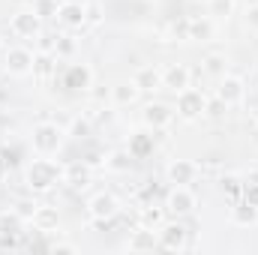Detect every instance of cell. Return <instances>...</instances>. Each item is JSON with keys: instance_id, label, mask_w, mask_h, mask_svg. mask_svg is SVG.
<instances>
[{"instance_id": "9c48e42d", "label": "cell", "mask_w": 258, "mask_h": 255, "mask_svg": "<svg viewBox=\"0 0 258 255\" xmlns=\"http://www.w3.org/2000/svg\"><path fill=\"white\" fill-rule=\"evenodd\" d=\"M60 84L66 90H87V87H93V72L84 63H69L60 75Z\"/></svg>"}, {"instance_id": "ac0fdd59", "label": "cell", "mask_w": 258, "mask_h": 255, "mask_svg": "<svg viewBox=\"0 0 258 255\" xmlns=\"http://www.w3.org/2000/svg\"><path fill=\"white\" fill-rule=\"evenodd\" d=\"M138 93H141V90H138V87H135V81L129 78V81H120V84H114V87H111V102L123 108V105H132V102L138 99Z\"/></svg>"}, {"instance_id": "83f0119b", "label": "cell", "mask_w": 258, "mask_h": 255, "mask_svg": "<svg viewBox=\"0 0 258 255\" xmlns=\"http://www.w3.org/2000/svg\"><path fill=\"white\" fill-rule=\"evenodd\" d=\"M72 51H75L72 36H57V42H54V54H57V57H69Z\"/></svg>"}, {"instance_id": "5bb4252c", "label": "cell", "mask_w": 258, "mask_h": 255, "mask_svg": "<svg viewBox=\"0 0 258 255\" xmlns=\"http://www.w3.org/2000/svg\"><path fill=\"white\" fill-rule=\"evenodd\" d=\"M132 81H135V87L141 93H153V90L162 87V69H156V66H138L135 75H132Z\"/></svg>"}, {"instance_id": "ba28073f", "label": "cell", "mask_w": 258, "mask_h": 255, "mask_svg": "<svg viewBox=\"0 0 258 255\" xmlns=\"http://www.w3.org/2000/svg\"><path fill=\"white\" fill-rule=\"evenodd\" d=\"M216 96H219L228 108H231V105H240V102L246 99V84H243V78H240V75H222Z\"/></svg>"}, {"instance_id": "7a4b0ae2", "label": "cell", "mask_w": 258, "mask_h": 255, "mask_svg": "<svg viewBox=\"0 0 258 255\" xmlns=\"http://www.w3.org/2000/svg\"><path fill=\"white\" fill-rule=\"evenodd\" d=\"M63 135L66 132L57 126V123L45 120V123H39V126L33 129L30 144H33V150H36L39 156H54V153L60 150V144H63Z\"/></svg>"}, {"instance_id": "d4e9b609", "label": "cell", "mask_w": 258, "mask_h": 255, "mask_svg": "<svg viewBox=\"0 0 258 255\" xmlns=\"http://www.w3.org/2000/svg\"><path fill=\"white\" fill-rule=\"evenodd\" d=\"M24 225V219L12 210V213H0V234H18V228Z\"/></svg>"}, {"instance_id": "7402d4cb", "label": "cell", "mask_w": 258, "mask_h": 255, "mask_svg": "<svg viewBox=\"0 0 258 255\" xmlns=\"http://www.w3.org/2000/svg\"><path fill=\"white\" fill-rule=\"evenodd\" d=\"M213 36V18H189V39L207 42Z\"/></svg>"}, {"instance_id": "836d02e7", "label": "cell", "mask_w": 258, "mask_h": 255, "mask_svg": "<svg viewBox=\"0 0 258 255\" xmlns=\"http://www.w3.org/2000/svg\"><path fill=\"white\" fill-rule=\"evenodd\" d=\"M246 201L258 207V183H249V186H246Z\"/></svg>"}, {"instance_id": "cb8c5ba5", "label": "cell", "mask_w": 258, "mask_h": 255, "mask_svg": "<svg viewBox=\"0 0 258 255\" xmlns=\"http://www.w3.org/2000/svg\"><path fill=\"white\" fill-rule=\"evenodd\" d=\"M105 168H111V171H129L132 168V153L129 150H117V153L105 156Z\"/></svg>"}, {"instance_id": "3957f363", "label": "cell", "mask_w": 258, "mask_h": 255, "mask_svg": "<svg viewBox=\"0 0 258 255\" xmlns=\"http://www.w3.org/2000/svg\"><path fill=\"white\" fill-rule=\"evenodd\" d=\"M33 63H36V54L24 45H12L6 54H3V69L9 75H30L33 72Z\"/></svg>"}, {"instance_id": "603a6c76", "label": "cell", "mask_w": 258, "mask_h": 255, "mask_svg": "<svg viewBox=\"0 0 258 255\" xmlns=\"http://www.w3.org/2000/svg\"><path fill=\"white\" fill-rule=\"evenodd\" d=\"M234 222L237 225H252V222H258V207L255 204H249V201H243V204H237L234 207Z\"/></svg>"}, {"instance_id": "4dcf8cb0", "label": "cell", "mask_w": 258, "mask_h": 255, "mask_svg": "<svg viewBox=\"0 0 258 255\" xmlns=\"http://www.w3.org/2000/svg\"><path fill=\"white\" fill-rule=\"evenodd\" d=\"M51 69H54V54H39V57H36L33 72H42V75H45V72H51Z\"/></svg>"}, {"instance_id": "2e32d148", "label": "cell", "mask_w": 258, "mask_h": 255, "mask_svg": "<svg viewBox=\"0 0 258 255\" xmlns=\"http://www.w3.org/2000/svg\"><path fill=\"white\" fill-rule=\"evenodd\" d=\"M129 252H150V249H159V231L153 228H138L126 243Z\"/></svg>"}, {"instance_id": "277c9868", "label": "cell", "mask_w": 258, "mask_h": 255, "mask_svg": "<svg viewBox=\"0 0 258 255\" xmlns=\"http://www.w3.org/2000/svg\"><path fill=\"white\" fill-rule=\"evenodd\" d=\"M204 105H207V96L189 84L186 90L177 93V105H174V108H177V114H180L183 120H195L198 114H204Z\"/></svg>"}, {"instance_id": "1f68e13d", "label": "cell", "mask_w": 258, "mask_h": 255, "mask_svg": "<svg viewBox=\"0 0 258 255\" xmlns=\"http://www.w3.org/2000/svg\"><path fill=\"white\" fill-rule=\"evenodd\" d=\"M225 108H228V105H225V102H222V99H219V96H216V99H210V102H207V105H204V111H207V114H210V117H219V114H222V111H225Z\"/></svg>"}, {"instance_id": "30bf717a", "label": "cell", "mask_w": 258, "mask_h": 255, "mask_svg": "<svg viewBox=\"0 0 258 255\" xmlns=\"http://www.w3.org/2000/svg\"><path fill=\"white\" fill-rule=\"evenodd\" d=\"M189 84H192V72H189V66L171 63V66L162 69V87H165V90L180 93V90H186Z\"/></svg>"}, {"instance_id": "d6a6232c", "label": "cell", "mask_w": 258, "mask_h": 255, "mask_svg": "<svg viewBox=\"0 0 258 255\" xmlns=\"http://www.w3.org/2000/svg\"><path fill=\"white\" fill-rule=\"evenodd\" d=\"M246 27H249V30H258V3H252V6L246 9Z\"/></svg>"}, {"instance_id": "7c38bea8", "label": "cell", "mask_w": 258, "mask_h": 255, "mask_svg": "<svg viewBox=\"0 0 258 255\" xmlns=\"http://www.w3.org/2000/svg\"><path fill=\"white\" fill-rule=\"evenodd\" d=\"M141 120H144V126L147 129H165L171 120H174V111L165 105V102H147L144 105V111H141Z\"/></svg>"}, {"instance_id": "4316f807", "label": "cell", "mask_w": 258, "mask_h": 255, "mask_svg": "<svg viewBox=\"0 0 258 255\" xmlns=\"http://www.w3.org/2000/svg\"><path fill=\"white\" fill-rule=\"evenodd\" d=\"M225 66H228L225 54H207L204 57V72L207 75H225Z\"/></svg>"}, {"instance_id": "f1b7e54d", "label": "cell", "mask_w": 258, "mask_h": 255, "mask_svg": "<svg viewBox=\"0 0 258 255\" xmlns=\"http://www.w3.org/2000/svg\"><path fill=\"white\" fill-rule=\"evenodd\" d=\"M90 132V120H81V117H72L69 120V135L72 138H84Z\"/></svg>"}, {"instance_id": "6da1fadb", "label": "cell", "mask_w": 258, "mask_h": 255, "mask_svg": "<svg viewBox=\"0 0 258 255\" xmlns=\"http://www.w3.org/2000/svg\"><path fill=\"white\" fill-rule=\"evenodd\" d=\"M57 180H63V171L57 168V162H51L48 156H39V159L30 162V168H27V186L33 192L51 189Z\"/></svg>"}, {"instance_id": "4fadbf2b", "label": "cell", "mask_w": 258, "mask_h": 255, "mask_svg": "<svg viewBox=\"0 0 258 255\" xmlns=\"http://www.w3.org/2000/svg\"><path fill=\"white\" fill-rule=\"evenodd\" d=\"M186 246V228L180 222H168L159 228V249H183Z\"/></svg>"}, {"instance_id": "8992f818", "label": "cell", "mask_w": 258, "mask_h": 255, "mask_svg": "<svg viewBox=\"0 0 258 255\" xmlns=\"http://www.w3.org/2000/svg\"><path fill=\"white\" fill-rule=\"evenodd\" d=\"M195 207H198V198H195V192L189 186H174L168 192V198H165V210L174 213V216H186Z\"/></svg>"}, {"instance_id": "5b68a950", "label": "cell", "mask_w": 258, "mask_h": 255, "mask_svg": "<svg viewBox=\"0 0 258 255\" xmlns=\"http://www.w3.org/2000/svg\"><path fill=\"white\" fill-rule=\"evenodd\" d=\"M54 18H57V24L66 27V30H78V27L87 24V9H84V3H78V0H63V3L57 6Z\"/></svg>"}, {"instance_id": "44dd1931", "label": "cell", "mask_w": 258, "mask_h": 255, "mask_svg": "<svg viewBox=\"0 0 258 255\" xmlns=\"http://www.w3.org/2000/svg\"><path fill=\"white\" fill-rule=\"evenodd\" d=\"M207 15L213 21H225L234 15V0H207Z\"/></svg>"}, {"instance_id": "e0dca14e", "label": "cell", "mask_w": 258, "mask_h": 255, "mask_svg": "<svg viewBox=\"0 0 258 255\" xmlns=\"http://www.w3.org/2000/svg\"><path fill=\"white\" fill-rule=\"evenodd\" d=\"M30 222H33V228H36V231H42V234L54 231V228H57V222H60V216H57V207H51V204H39Z\"/></svg>"}, {"instance_id": "d6986e66", "label": "cell", "mask_w": 258, "mask_h": 255, "mask_svg": "<svg viewBox=\"0 0 258 255\" xmlns=\"http://www.w3.org/2000/svg\"><path fill=\"white\" fill-rule=\"evenodd\" d=\"M126 150L132 153V159H144L147 153H153V135H150V132H138V135H132V141H129Z\"/></svg>"}, {"instance_id": "8fae6325", "label": "cell", "mask_w": 258, "mask_h": 255, "mask_svg": "<svg viewBox=\"0 0 258 255\" xmlns=\"http://www.w3.org/2000/svg\"><path fill=\"white\" fill-rule=\"evenodd\" d=\"M9 30L18 39H33V36H39L42 24H39V15L36 12H15L12 21H9Z\"/></svg>"}, {"instance_id": "ffe728a7", "label": "cell", "mask_w": 258, "mask_h": 255, "mask_svg": "<svg viewBox=\"0 0 258 255\" xmlns=\"http://www.w3.org/2000/svg\"><path fill=\"white\" fill-rule=\"evenodd\" d=\"M87 180H90V165L84 162V165H66L63 168V183L69 186H87Z\"/></svg>"}, {"instance_id": "52a82bcc", "label": "cell", "mask_w": 258, "mask_h": 255, "mask_svg": "<svg viewBox=\"0 0 258 255\" xmlns=\"http://www.w3.org/2000/svg\"><path fill=\"white\" fill-rule=\"evenodd\" d=\"M117 210H120V201H117L111 192H99V195H93V198L87 201L90 219H105V222H111V219L117 216Z\"/></svg>"}, {"instance_id": "9a60e30c", "label": "cell", "mask_w": 258, "mask_h": 255, "mask_svg": "<svg viewBox=\"0 0 258 255\" xmlns=\"http://www.w3.org/2000/svg\"><path fill=\"white\" fill-rule=\"evenodd\" d=\"M195 177H198V165L189 162V159H177V162L168 165V180L174 186H189Z\"/></svg>"}, {"instance_id": "f546056e", "label": "cell", "mask_w": 258, "mask_h": 255, "mask_svg": "<svg viewBox=\"0 0 258 255\" xmlns=\"http://www.w3.org/2000/svg\"><path fill=\"white\" fill-rule=\"evenodd\" d=\"M36 207H39L36 201H18V204H15V213H18V216H21V219L27 222V219H33V213H36Z\"/></svg>"}, {"instance_id": "484cf974", "label": "cell", "mask_w": 258, "mask_h": 255, "mask_svg": "<svg viewBox=\"0 0 258 255\" xmlns=\"http://www.w3.org/2000/svg\"><path fill=\"white\" fill-rule=\"evenodd\" d=\"M141 228H153V231H159V228H162V210H156V207H144V210H141Z\"/></svg>"}]
</instances>
